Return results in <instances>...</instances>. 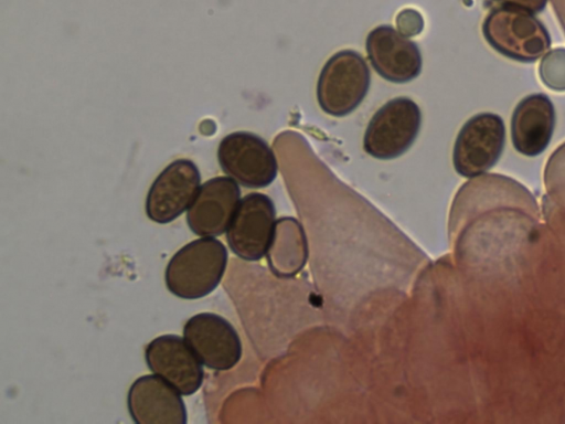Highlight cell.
Here are the masks:
<instances>
[{"mask_svg":"<svg viewBox=\"0 0 565 424\" xmlns=\"http://www.w3.org/2000/svg\"><path fill=\"white\" fill-rule=\"evenodd\" d=\"M226 264L225 245L214 236H202L171 257L164 272L166 286L179 298H202L218 286Z\"/></svg>","mask_w":565,"mask_h":424,"instance_id":"6da1fadb","label":"cell"},{"mask_svg":"<svg viewBox=\"0 0 565 424\" xmlns=\"http://www.w3.org/2000/svg\"><path fill=\"white\" fill-rule=\"evenodd\" d=\"M487 42L499 53L521 62H533L547 52L551 39L533 13L508 6L495 8L483 26Z\"/></svg>","mask_w":565,"mask_h":424,"instance_id":"7a4b0ae2","label":"cell"},{"mask_svg":"<svg viewBox=\"0 0 565 424\" xmlns=\"http://www.w3.org/2000/svg\"><path fill=\"white\" fill-rule=\"evenodd\" d=\"M370 82L369 66L358 52H337L320 72L317 84L318 103L331 116L349 115L366 96Z\"/></svg>","mask_w":565,"mask_h":424,"instance_id":"3957f363","label":"cell"},{"mask_svg":"<svg viewBox=\"0 0 565 424\" xmlns=\"http://www.w3.org/2000/svg\"><path fill=\"white\" fill-rule=\"evenodd\" d=\"M420 121L419 107L411 98L388 100L373 115L366 127L364 150L382 160L399 157L415 141Z\"/></svg>","mask_w":565,"mask_h":424,"instance_id":"277c9868","label":"cell"},{"mask_svg":"<svg viewBox=\"0 0 565 424\" xmlns=\"http://www.w3.org/2000/svg\"><path fill=\"white\" fill-rule=\"evenodd\" d=\"M276 210L266 194L253 192L239 200L226 230L231 251L242 259L259 261L270 247L275 227Z\"/></svg>","mask_w":565,"mask_h":424,"instance_id":"5b68a950","label":"cell"},{"mask_svg":"<svg viewBox=\"0 0 565 424\" xmlns=\"http://www.w3.org/2000/svg\"><path fill=\"white\" fill-rule=\"evenodd\" d=\"M217 159L222 170L246 188L267 187L278 172L277 159L269 145L247 131L225 136L218 145Z\"/></svg>","mask_w":565,"mask_h":424,"instance_id":"8992f818","label":"cell"},{"mask_svg":"<svg viewBox=\"0 0 565 424\" xmlns=\"http://www.w3.org/2000/svg\"><path fill=\"white\" fill-rule=\"evenodd\" d=\"M504 124L492 113L472 116L461 127L454 146L456 171L466 178L479 177L499 160L504 146Z\"/></svg>","mask_w":565,"mask_h":424,"instance_id":"52a82bcc","label":"cell"},{"mask_svg":"<svg viewBox=\"0 0 565 424\" xmlns=\"http://www.w3.org/2000/svg\"><path fill=\"white\" fill-rule=\"evenodd\" d=\"M183 337L209 369L226 371L242 357V342L233 325L214 312H200L188 319Z\"/></svg>","mask_w":565,"mask_h":424,"instance_id":"ba28073f","label":"cell"},{"mask_svg":"<svg viewBox=\"0 0 565 424\" xmlns=\"http://www.w3.org/2000/svg\"><path fill=\"white\" fill-rule=\"evenodd\" d=\"M200 182L201 174L193 161H172L159 173L148 191L147 216L160 224L172 222L191 205Z\"/></svg>","mask_w":565,"mask_h":424,"instance_id":"9c48e42d","label":"cell"},{"mask_svg":"<svg viewBox=\"0 0 565 424\" xmlns=\"http://www.w3.org/2000/svg\"><path fill=\"white\" fill-rule=\"evenodd\" d=\"M145 359L150 371L182 395H191L202 385V362L180 336L162 335L154 338L145 349Z\"/></svg>","mask_w":565,"mask_h":424,"instance_id":"30bf717a","label":"cell"},{"mask_svg":"<svg viewBox=\"0 0 565 424\" xmlns=\"http://www.w3.org/2000/svg\"><path fill=\"white\" fill-rule=\"evenodd\" d=\"M365 49L373 68L386 81L406 83L420 73L418 46L391 25L373 29L366 38Z\"/></svg>","mask_w":565,"mask_h":424,"instance_id":"8fae6325","label":"cell"},{"mask_svg":"<svg viewBox=\"0 0 565 424\" xmlns=\"http://www.w3.org/2000/svg\"><path fill=\"white\" fill-rule=\"evenodd\" d=\"M241 189L231 177H215L198 190L188 213L190 230L199 236H218L226 232L239 203Z\"/></svg>","mask_w":565,"mask_h":424,"instance_id":"7c38bea8","label":"cell"},{"mask_svg":"<svg viewBox=\"0 0 565 424\" xmlns=\"http://www.w3.org/2000/svg\"><path fill=\"white\" fill-rule=\"evenodd\" d=\"M180 392L157 374L141 375L127 394V406L137 424H185L186 410Z\"/></svg>","mask_w":565,"mask_h":424,"instance_id":"4fadbf2b","label":"cell"},{"mask_svg":"<svg viewBox=\"0 0 565 424\" xmlns=\"http://www.w3.org/2000/svg\"><path fill=\"white\" fill-rule=\"evenodd\" d=\"M555 126V109L544 94L524 97L515 107L511 119L514 148L525 156H537L550 144Z\"/></svg>","mask_w":565,"mask_h":424,"instance_id":"5bb4252c","label":"cell"},{"mask_svg":"<svg viewBox=\"0 0 565 424\" xmlns=\"http://www.w3.org/2000/svg\"><path fill=\"white\" fill-rule=\"evenodd\" d=\"M307 256V241L300 223L292 218L278 220L267 252L271 272L279 277L294 276L303 267Z\"/></svg>","mask_w":565,"mask_h":424,"instance_id":"9a60e30c","label":"cell"},{"mask_svg":"<svg viewBox=\"0 0 565 424\" xmlns=\"http://www.w3.org/2000/svg\"><path fill=\"white\" fill-rule=\"evenodd\" d=\"M501 2L503 6L513 7L526 10L531 13H536L542 11L547 0H497Z\"/></svg>","mask_w":565,"mask_h":424,"instance_id":"2e32d148","label":"cell"},{"mask_svg":"<svg viewBox=\"0 0 565 424\" xmlns=\"http://www.w3.org/2000/svg\"><path fill=\"white\" fill-rule=\"evenodd\" d=\"M565 30V0H552Z\"/></svg>","mask_w":565,"mask_h":424,"instance_id":"e0dca14e","label":"cell"}]
</instances>
